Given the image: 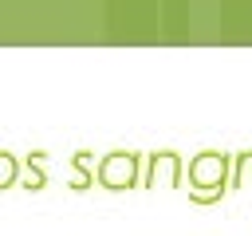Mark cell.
I'll list each match as a JSON object with an SVG mask.
<instances>
[{
  "instance_id": "1",
  "label": "cell",
  "mask_w": 252,
  "mask_h": 236,
  "mask_svg": "<svg viewBox=\"0 0 252 236\" xmlns=\"http://www.w3.org/2000/svg\"><path fill=\"white\" fill-rule=\"evenodd\" d=\"M189 201L197 205H213L232 189V157L224 149H201L189 161Z\"/></svg>"
},
{
  "instance_id": "2",
  "label": "cell",
  "mask_w": 252,
  "mask_h": 236,
  "mask_svg": "<svg viewBox=\"0 0 252 236\" xmlns=\"http://www.w3.org/2000/svg\"><path fill=\"white\" fill-rule=\"evenodd\" d=\"M94 181H98L102 189H110V193L134 189V185L142 181V153H134V149H110V153L98 161Z\"/></svg>"
},
{
  "instance_id": "3",
  "label": "cell",
  "mask_w": 252,
  "mask_h": 236,
  "mask_svg": "<svg viewBox=\"0 0 252 236\" xmlns=\"http://www.w3.org/2000/svg\"><path fill=\"white\" fill-rule=\"evenodd\" d=\"M142 181L150 189H177L185 181V165H181V153L177 149H154L146 157V173Z\"/></svg>"
},
{
  "instance_id": "4",
  "label": "cell",
  "mask_w": 252,
  "mask_h": 236,
  "mask_svg": "<svg viewBox=\"0 0 252 236\" xmlns=\"http://www.w3.org/2000/svg\"><path fill=\"white\" fill-rule=\"evenodd\" d=\"M71 161H75V177H71V189H91V185H94V173H98V165H94L91 149H79Z\"/></svg>"
},
{
  "instance_id": "5",
  "label": "cell",
  "mask_w": 252,
  "mask_h": 236,
  "mask_svg": "<svg viewBox=\"0 0 252 236\" xmlns=\"http://www.w3.org/2000/svg\"><path fill=\"white\" fill-rule=\"evenodd\" d=\"M43 157H47V153H32V157H28V169H24V189H43V185H47Z\"/></svg>"
},
{
  "instance_id": "6",
  "label": "cell",
  "mask_w": 252,
  "mask_h": 236,
  "mask_svg": "<svg viewBox=\"0 0 252 236\" xmlns=\"http://www.w3.org/2000/svg\"><path fill=\"white\" fill-rule=\"evenodd\" d=\"M16 177H20V157L8 153V149H0V189H12Z\"/></svg>"
}]
</instances>
